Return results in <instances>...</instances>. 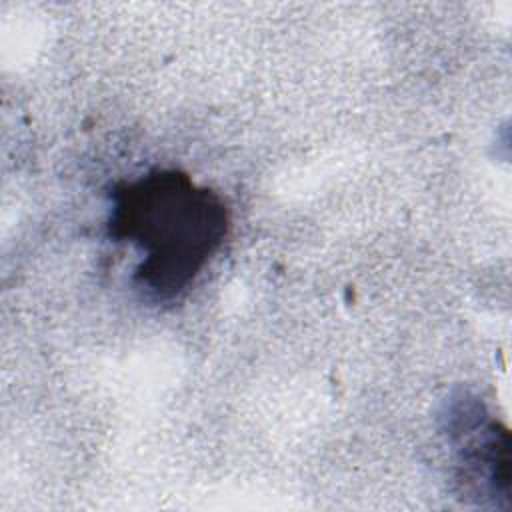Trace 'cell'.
Returning a JSON list of instances; mask_svg holds the SVG:
<instances>
[{
	"instance_id": "7a4b0ae2",
	"label": "cell",
	"mask_w": 512,
	"mask_h": 512,
	"mask_svg": "<svg viewBox=\"0 0 512 512\" xmlns=\"http://www.w3.org/2000/svg\"><path fill=\"white\" fill-rule=\"evenodd\" d=\"M442 418L462 494L500 506L512 490L508 428L466 394L448 400Z\"/></svg>"
},
{
	"instance_id": "6da1fadb",
	"label": "cell",
	"mask_w": 512,
	"mask_h": 512,
	"mask_svg": "<svg viewBox=\"0 0 512 512\" xmlns=\"http://www.w3.org/2000/svg\"><path fill=\"white\" fill-rule=\"evenodd\" d=\"M224 198L180 170H150L114 186L106 230L140 260L132 280L146 298L178 300L228 236Z\"/></svg>"
}]
</instances>
